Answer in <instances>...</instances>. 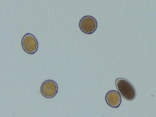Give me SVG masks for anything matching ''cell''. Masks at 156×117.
<instances>
[{
	"label": "cell",
	"mask_w": 156,
	"mask_h": 117,
	"mask_svg": "<svg viewBox=\"0 0 156 117\" xmlns=\"http://www.w3.org/2000/svg\"><path fill=\"white\" fill-rule=\"evenodd\" d=\"M116 89L124 99L128 101H133L136 96V90L133 85L125 78H117L115 81Z\"/></svg>",
	"instance_id": "1"
},
{
	"label": "cell",
	"mask_w": 156,
	"mask_h": 117,
	"mask_svg": "<svg viewBox=\"0 0 156 117\" xmlns=\"http://www.w3.org/2000/svg\"><path fill=\"white\" fill-rule=\"evenodd\" d=\"M22 46L23 50L28 54H34L38 48L37 39L32 34L27 33L22 38Z\"/></svg>",
	"instance_id": "2"
},
{
	"label": "cell",
	"mask_w": 156,
	"mask_h": 117,
	"mask_svg": "<svg viewBox=\"0 0 156 117\" xmlns=\"http://www.w3.org/2000/svg\"><path fill=\"white\" fill-rule=\"evenodd\" d=\"M79 26L83 33L90 35L96 31L98 27V23L96 18L93 16H85L81 19Z\"/></svg>",
	"instance_id": "3"
},
{
	"label": "cell",
	"mask_w": 156,
	"mask_h": 117,
	"mask_svg": "<svg viewBox=\"0 0 156 117\" xmlns=\"http://www.w3.org/2000/svg\"><path fill=\"white\" fill-rule=\"evenodd\" d=\"M42 95L46 98H52L58 92V85L57 83L52 80H47L43 82L41 87Z\"/></svg>",
	"instance_id": "4"
},
{
	"label": "cell",
	"mask_w": 156,
	"mask_h": 117,
	"mask_svg": "<svg viewBox=\"0 0 156 117\" xmlns=\"http://www.w3.org/2000/svg\"><path fill=\"white\" fill-rule=\"evenodd\" d=\"M105 101L107 105L113 108H118L122 103L121 96L116 90H110L105 95Z\"/></svg>",
	"instance_id": "5"
}]
</instances>
